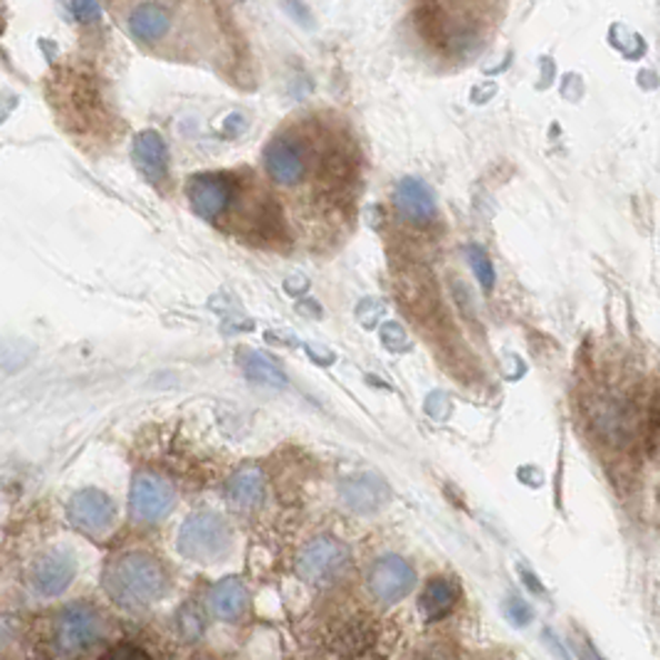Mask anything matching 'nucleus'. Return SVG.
Wrapping results in <instances>:
<instances>
[{"mask_svg":"<svg viewBox=\"0 0 660 660\" xmlns=\"http://www.w3.org/2000/svg\"><path fill=\"white\" fill-rule=\"evenodd\" d=\"M104 591L119 607L147 609L167 591V574L153 557L129 552L104 569Z\"/></svg>","mask_w":660,"mask_h":660,"instance_id":"nucleus-1","label":"nucleus"},{"mask_svg":"<svg viewBox=\"0 0 660 660\" xmlns=\"http://www.w3.org/2000/svg\"><path fill=\"white\" fill-rule=\"evenodd\" d=\"M230 544H233V534H230L228 522L213 512L191 514L181 524L179 539H176L179 552L191 562L201 564L220 562L230 552Z\"/></svg>","mask_w":660,"mask_h":660,"instance_id":"nucleus-2","label":"nucleus"},{"mask_svg":"<svg viewBox=\"0 0 660 660\" xmlns=\"http://www.w3.org/2000/svg\"><path fill=\"white\" fill-rule=\"evenodd\" d=\"M102 631V616L90 603H70L64 607L52 626L54 646L62 656H84L97 643Z\"/></svg>","mask_w":660,"mask_h":660,"instance_id":"nucleus-3","label":"nucleus"},{"mask_svg":"<svg viewBox=\"0 0 660 660\" xmlns=\"http://www.w3.org/2000/svg\"><path fill=\"white\" fill-rule=\"evenodd\" d=\"M349 552L332 537H317L297 557V574L312 587H329L344 574Z\"/></svg>","mask_w":660,"mask_h":660,"instance_id":"nucleus-4","label":"nucleus"},{"mask_svg":"<svg viewBox=\"0 0 660 660\" xmlns=\"http://www.w3.org/2000/svg\"><path fill=\"white\" fill-rule=\"evenodd\" d=\"M266 167L280 186H297L310 171V147L297 134L274 137L266 149Z\"/></svg>","mask_w":660,"mask_h":660,"instance_id":"nucleus-5","label":"nucleus"},{"mask_svg":"<svg viewBox=\"0 0 660 660\" xmlns=\"http://www.w3.org/2000/svg\"><path fill=\"white\" fill-rule=\"evenodd\" d=\"M176 504V492L167 480L151 472H141L137 476L134 486H131L129 508L131 517L139 522H159L167 517Z\"/></svg>","mask_w":660,"mask_h":660,"instance_id":"nucleus-6","label":"nucleus"},{"mask_svg":"<svg viewBox=\"0 0 660 660\" xmlns=\"http://www.w3.org/2000/svg\"><path fill=\"white\" fill-rule=\"evenodd\" d=\"M416 584V571L406 559L387 554L379 562H373L369 569V591L381 603L401 601L406 593H411Z\"/></svg>","mask_w":660,"mask_h":660,"instance_id":"nucleus-7","label":"nucleus"},{"mask_svg":"<svg viewBox=\"0 0 660 660\" xmlns=\"http://www.w3.org/2000/svg\"><path fill=\"white\" fill-rule=\"evenodd\" d=\"M189 201L193 213H198L206 220H216L228 211L230 201H233L236 189L230 179L226 176H218V173H201V176H193L189 181Z\"/></svg>","mask_w":660,"mask_h":660,"instance_id":"nucleus-8","label":"nucleus"},{"mask_svg":"<svg viewBox=\"0 0 660 660\" xmlns=\"http://www.w3.org/2000/svg\"><path fill=\"white\" fill-rule=\"evenodd\" d=\"M114 502L99 490L77 492L68 504L70 522L87 534H104L114 524Z\"/></svg>","mask_w":660,"mask_h":660,"instance_id":"nucleus-9","label":"nucleus"},{"mask_svg":"<svg viewBox=\"0 0 660 660\" xmlns=\"http://www.w3.org/2000/svg\"><path fill=\"white\" fill-rule=\"evenodd\" d=\"M74 579V559L68 552L52 549L32 564V584L42 597H60Z\"/></svg>","mask_w":660,"mask_h":660,"instance_id":"nucleus-10","label":"nucleus"},{"mask_svg":"<svg viewBox=\"0 0 660 660\" xmlns=\"http://www.w3.org/2000/svg\"><path fill=\"white\" fill-rule=\"evenodd\" d=\"M393 206L406 220H411V223L418 226L431 223L438 213L436 196L421 179H403L396 186Z\"/></svg>","mask_w":660,"mask_h":660,"instance_id":"nucleus-11","label":"nucleus"},{"mask_svg":"<svg viewBox=\"0 0 660 660\" xmlns=\"http://www.w3.org/2000/svg\"><path fill=\"white\" fill-rule=\"evenodd\" d=\"M248 589L240 579L228 577L208 593V609L220 621H238L248 611Z\"/></svg>","mask_w":660,"mask_h":660,"instance_id":"nucleus-12","label":"nucleus"},{"mask_svg":"<svg viewBox=\"0 0 660 660\" xmlns=\"http://www.w3.org/2000/svg\"><path fill=\"white\" fill-rule=\"evenodd\" d=\"M134 161L151 183H161L169 176V149L157 131H141L134 139Z\"/></svg>","mask_w":660,"mask_h":660,"instance_id":"nucleus-13","label":"nucleus"},{"mask_svg":"<svg viewBox=\"0 0 660 660\" xmlns=\"http://www.w3.org/2000/svg\"><path fill=\"white\" fill-rule=\"evenodd\" d=\"M171 28V16L167 6L159 3H141L137 8H131L129 13V30L139 42H159L163 36H167Z\"/></svg>","mask_w":660,"mask_h":660,"instance_id":"nucleus-14","label":"nucleus"},{"mask_svg":"<svg viewBox=\"0 0 660 660\" xmlns=\"http://www.w3.org/2000/svg\"><path fill=\"white\" fill-rule=\"evenodd\" d=\"M342 498L351 510L357 512H373L379 510L383 500H387V488L383 482L373 476H357L342 482Z\"/></svg>","mask_w":660,"mask_h":660,"instance_id":"nucleus-15","label":"nucleus"},{"mask_svg":"<svg viewBox=\"0 0 660 660\" xmlns=\"http://www.w3.org/2000/svg\"><path fill=\"white\" fill-rule=\"evenodd\" d=\"M226 492L233 508H258L262 502V494H266V480H262V472L258 468H243L230 478Z\"/></svg>","mask_w":660,"mask_h":660,"instance_id":"nucleus-16","label":"nucleus"},{"mask_svg":"<svg viewBox=\"0 0 660 660\" xmlns=\"http://www.w3.org/2000/svg\"><path fill=\"white\" fill-rule=\"evenodd\" d=\"M458 587L450 579H433L421 593V609L428 621H438L456 609Z\"/></svg>","mask_w":660,"mask_h":660,"instance_id":"nucleus-17","label":"nucleus"},{"mask_svg":"<svg viewBox=\"0 0 660 660\" xmlns=\"http://www.w3.org/2000/svg\"><path fill=\"white\" fill-rule=\"evenodd\" d=\"M240 367H243V371L252 381L266 383V387L282 389L284 383H288V379H284V371L274 364L270 357L262 354V351H250V349L240 351Z\"/></svg>","mask_w":660,"mask_h":660,"instance_id":"nucleus-18","label":"nucleus"},{"mask_svg":"<svg viewBox=\"0 0 660 660\" xmlns=\"http://www.w3.org/2000/svg\"><path fill=\"white\" fill-rule=\"evenodd\" d=\"M176 626H179V633L186 638V641H196L203 633V616L201 611H196L193 607H183L179 613H176Z\"/></svg>","mask_w":660,"mask_h":660,"instance_id":"nucleus-19","label":"nucleus"},{"mask_svg":"<svg viewBox=\"0 0 660 660\" xmlns=\"http://www.w3.org/2000/svg\"><path fill=\"white\" fill-rule=\"evenodd\" d=\"M468 256H470V268H472V272H476L478 282H480L486 290H490V288H492V282H494V268H492L490 258L486 256V250L470 248Z\"/></svg>","mask_w":660,"mask_h":660,"instance_id":"nucleus-20","label":"nucleus"},{"mask_svg":"<svg viewBox=\"0 0 660 660\" xmlns=\"http://www.w3.org/2000/svg\"><path fill=\"white\" fill-rule=\"evenodd\" d=\"M99 660H151V656L144 651V648L122 643L112 648V651H107Z\"/></svg>","mask_w":660,"mask_h":660,"instance_id":"nucleus-21","label":"nucleus"},{"mask_svg":"<svg viewBox=\"0 0 660 660\" xmlns=\"http://www.w3.org/2000/svg\"><path fill=\"white\" fill-rule=\"evenodd\" d=\"M70 10L77 16V20H84V23H92V20L102 16V8L97 3H74L70 6Z\"/></svg>","mask_w":660,"mask_h":660,"instance_id":"nucleus-22","label":"nucleus"}]
</instances>
